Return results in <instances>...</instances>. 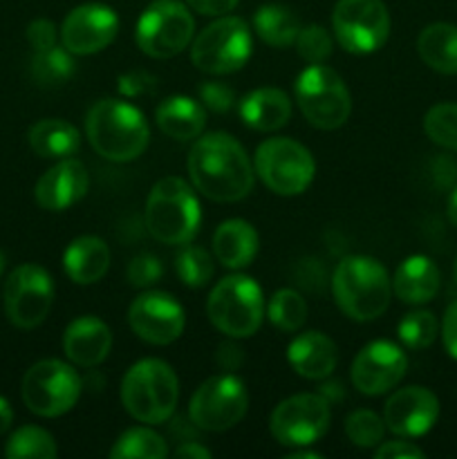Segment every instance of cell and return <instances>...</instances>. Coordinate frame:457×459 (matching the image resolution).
<instances>
[{
    "label": "cell",
    "mask_w": 457,
    "mask_h": 459,
    "mask_svg": "<svg viewBox=\"0 0 457 459\" xmlns=\"http://www.w3.org/2000/svg\"><path fill=\"white\" fill-rule=\"evenodd\" d=\"M119 394L125 412L139 424H166L177 411L179 379L161 359H142L128 368Z\"/></svg>",
    "instance_id": "obj_4"
},
{
    "label": "cell",
    "mask_w": 457,
    "mask_h": 459,
    "mask_svg": "<svg viewBox=\"0 0 457 459\" xmlns=\"http://www.w3.org/2000/svg\"><path fill=\"white\" fill-rule=\"evenodd\" d=\"M63 269L76 285H94L110 269V249L97 236H81L67 245L63 254Z\"/></svg>",
    "instance_id": "obj_27"
},
{
    "label": "cell",
    "mask_w": 457,
    "mask_h": 459,
    "mask_svg": "<svg viewBox=\"0 0 457 459\" xmlns=\"http://www.w3.org/2000/svg\"><path fill=\"white\" fill-rule=\"evenodd\" d=\"M155 85L157 81L143 70H134V72H128V74L119 76V92L125 94V97H142V94L152 92Z\"/></svg>",
    "instance_id": "obj_43"
},
{
    "label": "cell",
    "mask_w": 457,
    "mask_h": 459,
    "mask_svg": "<svg viewBox=\"0 0 457 459\" xmlns=\"http://www.w3.org/2000/svg\"><path fill=\"white\" fill-rule=\"evenodd\" d=\"M143 222L148 233L161 245L182 247L200 231L202 209L191 184L182 178H164L151 188Z\"/></svg>",
    "instance_id": "obj_5"
},
{
    "label": "cell",
    "mask_w": 457,
    "mask_h": 459,
    "mask_svg": "<svg viewBox=\"0 0 457 459\" xmlns=\"http://www.w3.org/2000/svg\"><path fill=\"white\" fill-rule=\"evenodd\" d=\"M12 421H13V411L9 406V402L4 397H0V435L7 433L12 429Z\"/></svg>",
    "instance_id": "obj_50"
},
{
    "label": "cell",
    "mask_w": 457,
    "mask_h": 459,
    "mask_svg": "<svg viewBox=\"0 0 457 459\" xmlns=\"http://www.w3.org/2000/svg\"><path fill=\"white\" fill-rule=\"evenodd\" d=\"M76 70L74 54L67 52L65 48H54L43 49V52H34V58L30 63L31 79L36 81L43 88H56V85H63L65 81L72 79Z\"/></svg>",
    "instance_id": "obj_32"
},
{
    "label": "cell",
    "mask_w": 457,
    "mask_h": 459,
    "mask_svg": "<svg viewBox=\"0 0 457 459\" xmlns=\"http://www.w3.org/2000/svg\"><path fill=\"white\" fill-rule=\"evenodd\" d=\"M254 49V36L242 18L218 16L191 43V61L206 74H231L246 65Z\"/></svg>",
    "instance_id": "obj_8"
},
{
    "label": "cell",
    "mask_w": 457,
    "mask_h": 459,
    "mask_svg": "<svg viewBox=\"0 0 457 459\" xmlns=\"http://www.w3.org/2000/svg\"><path fill=\"white\" fill-rule=\"evenodd\" d=\"M300 27H303V22H300L298 13L287 7V4H263L254 13L255 34L272 48H289V45H294Z\"/></svg>",
    "instance_id": "obj_30"
},
{
    "label": "cell",
    "mask_w": 457,
    "mask_h": 459,
    "mask_svg": "<svg viewBox=\"0 0 457 459\" xmlns=\"http://www.w3.org/2000/svg\"><path fill=\"white\" fill-rule=\"evenodd\" d=\"M128 325L151 345H170L182 336L186 325L184 307L166 291H143L128 309Z\"/></svg>",
    "instance_id": "obj_18"
},
{
    "label": "cell",
    "mask_w": 457,
    "mask_h": 459,
    "mask_svg": "<svg viewBox=\"0 0 457 459\" xmlns=\"http://www.w3.org/2000/svg\"><path fill=\"white\" fill-rule=\"evenodd\" d=\"M168 453V442L160 433L143 426L121 433L110 448L112 459H166Z\"/></svg>",
    "instance_id": "obj_31"
},
{
    "label": "cell",
    "mask_w": 457,
    "mask_h": 459,
    "mask_svg": "<svg viewBox=\"0 0 457 459\" xmlns=\"http://www.w3.org/2000/svg\"><path fill=\"white\" fill-rule=\"evenodd\" d=\"M175 272L179 281L186 287H204L213 278V258L206 249L197 245H182L179 254L175 255Z\"/></svg>",
    "instance_id": "obj_35"
},
{
    "label": "cell",
    "mask_w": 457,
    "mask_h": 459,
    "mask_svg": "<svg viewBox=\"0 0 457 459\" xmlns=\"http://www.w3.org/2000/svg\"><path fill=\"white\" fill-rule=\"evenodd\" d=\"M254 170L260 182L282 197L300 195L316 175L314 155L289 137H269L255 148Z\"/></svg>",
    "instance_id": "obj_9"
},
{
    "label": "cell",
    "mask_w": 457,
    "mask_h": 459,
    "mask_svg": "<svg viewBox=\"0 0 457 459\" xmlns=\"http://www.w3.org/2000/svg\"><path fill=\"white\" fill-rule=\"evenodd\" d=\"M408 370V357L392 341H372L363 345L354 357L352 377L354 388L366 397H379L401 384Z\"/></svg>",
    "instance_id": "obj_17"
},
{
    "label": "cell",
    "mask_w": 457,
    "mask_h": 459,
    "mask_svg": "<svg viewBox=\"0 0 457 459\" xmlns=\"http://www.w3.org/2000/svg\"><path fill=\"white\" fill-rule=\"evenodd\" d=\"M3 269H4V255L0 254V276H3Z\"/></svg>",
    "instance_id": "obj_53"
},
{
    "label": "cell",
    "mask_w": 457,
    "mask_h": 459,
    "mask_svg": "<svg viewBox=\"0 0 457 459\" xmlns=\"http://www.w3.org/2000/svg\"><path fill=\"white\" fill-rule=\"evenodd\" d=\"M424 133L437 146L457 152V103H437L424 117Z\"/></svg>",
    "instance_id": "obj_37"
},
{
    "label": "cell",
    "mask_w": 457,
    "mask_h": 459,
    "mask_svg": "<svg viewBox=\"0 0 457 459\" xmlns=\"http://www.w3.org/2000/svg\"><path fill=\"white\" fill-rule=\"evenodd\" d=\"M453 276H455V282H457V258H455V264H453Z\"/></svg>",
    "instance_id": "obj_54"
},
{
    "label": "cell",
    "mask_w": 457,
    "mask_h": 459,
    "mask_svg": "<svg viewBox=\"0 0 457 459\" xmlns=\"http://www.w3.org/2000/svg\"><path fill=\"white\" fill-rule=\"evenodd\" d=\"M330 420L332 403L321 393H303L273 408L269 430L282 446H312L327 433Z\"/></svg>",
    "instance_id": "obj_14"
},
{
    "label": "cell",
    "mask_w": 457,
    "mask_h": 459,
    "mask_svg": "<svg viewBox=\"0 0 457 459\" xmlns=\"http://www.w3.org/2000/svg\"><path fill=\"white\" fill-rule=\"evenodd\" d=\"M237 3H240V0H186V4L193 9V12L202 13V16H213V18L231 13L233 9L237 7Z\"/></svg>",
    "instance_id": "obj_47"
},
{
    "label": "cell",
    "mask_w": 457,
    "mask_h": 459,
    "mask_svg": "<svg viewBox=\"0 0 457 459\" xmlns=\"http://www.w3.org/2000/svg\"><path fill=\"white\" fill-rule=\"evenodd\" d=\"M31 151L43 160H67L81 148V133L63 119H40L27 133Z\"/></svg>",
    "instance_id": "obj_29"
},
{
    "label": "cell",
    "mask_w": 457,
    "mask_h": 459,
    "mask_svg": "<svg viewBox=\"0 0 457 459\" xmlns=\"http://www.w3.org/2000/svg\"><path fill=\"white\" fill-rule=\"evenodd\" d=\"M442 341L446 352L457 361V300H453L446 307V314H444Z\"/></svg>",
    "instance_id": "obj_46"
},
{
    "label": "cell",
    "mask_w": 457,
    "mask_h": 459,
    "mask_svg": "<svg viewBox=\"0 0 457 459\" xmlns=\"http://www.w3.org/2000/svg\"><path fill=\"white\" fill-rule=\"evenodd\" d=\"M390 25L384 0H339L332 12L336 43L349 54H372L384 48Z\"/></svg>",
    "instance_id": "obj_13"
},
{
    "label": "cell",
    "mask_w": 457,
    "mask_h": 459,
    "mask_svg": "<svg viewBox=\"0 0 457 459\" xmlns=\"http://www.w3.org/2000/svg\"><path fill=\"white\" fill-rule=\"evenodd\" d=\"M119 34V16L101 3H85L72 9L58 30V40L74 56H90L106 49Z\"/></svg>",
    "instance_id": "obj_16"
},
{
    "label": "cell",
    "mask_w": 457,
    "mask_h": 459,
    "mask_svg": "<svg viewBox=\"0 0 457 459\" xmlns=\"http://www.w3.org/2000/svg\"><path fill=\"white\" fill-rule=\"evenodd\" d=\"M4 455L9 459H54L58 448L47 430L39 426H22L9 437Z\"/></svg>",
    "instance_id": "obj_34"
},
{
    "label": "cell",
    "mask_w": 457,
    "mask_h": 459,
    "mask_svg": "<svg viewBox=\"0 0 457 459\" xmlns=\"http://www.w3.org/2000/svg\"><path fill=\"white\" fill-rule=\"evenodd\" d=\"M193 186L220 204L240 202L254 191L255 170L237 139L227 133L200 134L186 160Z\"/></svg>",
    "instance_id": "obj_1"
},
{
    "label": "cell",
    "mask_w": 457,
    "mask_h": 459,
    "mask_svg": "<svg viewBox=\"0 0 457 459\" xmlns=\"http://www.w3.org/2000/svg\"><path fill=\"white\" fill-rule=\"evenodd\" d=\"M242 124L258 133H276L285 128L291 119V101L282 90L258 88L251 90L237 103Z\"/></svg>",
    "instance_id": "obj_25"
},
{
    "label": "cell",
    "mask_w": 457,
    "mask_h": 459,
    "mask_svg": "<svg viewBox=\"0 0 457 459\" xmlns=\"http://www.w3.org/2000/svg\"><path fill=\"white\" fill-rule=\"evenodd\" d=\"M385 421L372 411H354L345 420V435L358 448H376L384 442Z\"/></svg>",
    "instance_id": "obj_38"
},
{
    "label": "cell",
    "mask_w": 457,
    "mask_h": 459,
    "mask_svg": "<svg viewBox=\"0 0 457 459\" xmlns=\"http://www.w3.org/2000/svg\"><path fill=\"white\" fill-rule=\"evenodd\" d=\"M399 341L408 350H426L435 343L439 334V323L433 312L428 309H417V312L406 314L397 327Z\"/></svg>",
    "instance_id": "obj_36"
},
{
    "label": "cell",
    "mask_w": 457,
    "mask_h": 459,
    "mask_svg": "<svg viewBox=\"0 0 457 459\" xmlns=\"http://www.w3.org/2000/svg\"><path fill=\"white\" fill-rule=\"evenodd\" d=\"M195 18L191 7L179 0H152L139 16L134 40L151 58H173L191 48Z\"/></svg>",
    "instance_id": "obj_10"
},
{
    "label": "cell",
    "mask_w": 457,
    "mask_h": 459,
    "mask_svg": "<svg viewBox=\"0 0 457 459\" xmlns=\"http://www.w3.org/2000/svg\"><path fill=\"white\" fill-rule=\"evenodd\" d=\"M439 420V399L421 385L394 390L384 406L385 429L397 437H421Z\"/></svg>",
    "instance_id": "obj_19"
},
{
    "label": "cell",
    "mask_w": 457,
    "mask_h": 459,
    "mask_svg": "<svg viewBox=\"0 0 457 459\" xmlns=\"http://www.w3.org/2000/svg\"><path fill=\"white\" fill-rule=\"evenodd\" d=\"M88 186L90 178L85 166L74 157H67V160H58L52 169L40 175L34 188V197L40 209L65 211L83 200Z\"/></svg>",
    "instance_id": "obj_20"
},
{
    "label": "cell",
    "mask_w": 457,
    "mask_h": 459,
    "mask_svg": "<svg viewBox=\"0 0 457 459\" xmlns=\"http://www.w3.org/2000/svg\"><path fill=\"white\" fill-rule=\"evenodd\" d=\"M90 146L103 160L115 164L134 161L151 142V128L139 108L121 99H101L85 117Z\"/></svg>",
    "instance_id": "obj_2"
},
{
    "label": "cell",
    "mask_w": 457,
    "mask_h": 459,
    "mask_svg": "<svg viewBox=\"0 0 457 459\" xmlns=\"http://www.w3.org/2000/svg\"><path fill=\"white\" fill-rule=\"evenodd\" d=\"M376 459H399V457H415L421 459L426 457V453L419 446H415L412 442H408L406 437L392 439V442H381L375 451Z\"/></svg>",
    "instance_id": "obj_44"
},
{
    "label": "cell",
    "mask_w": 457,
    "mask_h": 459,
    "mask_svg": "<svg viewBox=\"0 0 457 459\" xmlns=\"http://www.w3.org/2000/svg\"><path fill=\"white\" fill-rule=\"evenodd\" d=\"M419 58L439 74H457V25L433 22L417 36Z\"/></svg>",
    "instance_id": "obj_28"
},
{
    "label": "cell",
    "mask_w": 457,
    "mask_h": 459,
    "mask_svg": "<svg viewBox=\"0 0 457 459\" xmlns=\"http://www.w3.org/2000/svg\"><path fill=\"white\" fill-rule=\"evenodd\" d=\"M215 361L222 368L224 372H236L240 370L242 363H245V352H242L240 345L233 343L231 339L224 341L218 345V354H215Z\"/></svg>",
    "instance_id": "obj_45"
},
{
    "label": "cell",
    "mask_w": 457,
    "mask_h": 459,
    "mask_svg": "<svg viewBox=\"0 0 457 459\" xmlns=\"http://www.w3.org/2000/svg\"><path fill=\"white\" fill-rule=\"evenodd\" d=\"M300 115L318 130H336L352 115V94L332 67L307 65L294 83Z\"/></svg>",
    "instance_id": "obj_7"
},
{
    "label": "cell",
    "mask_w": 457,
    "mask_h": 459,
    "mask_svg": "<svg viewBox=\"0 0 457 459\" xmlns=\"http://www.w3.org/2000/svg\"><path fill=\"white\" fill-rule=\"evenodd\" d=\"M323 455L316 451H305V446L296 448L294 453H289V459H321Z\"/></svg>",
    "instance_id": "obj_52"
},
{
    "label": "cell",
    "mask_w": 457,
    "mask_h": 459,
    "mask_svg": "<svg viewBox=\"0 0 457 459\" xmlns=\"http://www.w3.org/2000/svg\"><path fill=\"white\" fill-rule=\"evenodd\" d=\"M446 213H448V220H451L453 227L457 229V186L453 188L451 197H448V209H446Z\"/></svg>",
    "instance_id": "obj_51"
},
{
    "label": "cell",
    "mask_w": 457,
    "mask_h": 459,
    "mask_svg": "<svg viewBox=\"0 0 457 459\" xmlns=\"http://www.w3.org/2000/svg\"><path fill=\"white\" fill-rule=\"evenodd\" d=\"M175 457H193V459H209L211 451L206 446H202L200 442H182L177 448H175Z\"/></svg>",
    "instance_id": "obj_48"
},
{
    "label": "cell",
    "mask_w": 457,
    "mask_h": 459,
    "mask_svg": "<svg viewBox=\"0 0 457 459\" xmlns=\"http://www.w3.org/2000/svg\"><path fill=\"white\" fill-rule=\"evenodd\" d=\"M246 411L249 393L233 372L206 379L188 402V420L197 426V430L209 433H224L233 429L245 420Z\"/></svg>",
    "instance_id": "obj_12"
},
{
    "label": "cell",
    "mask_w": 457,
    "mask_h": 459,
    "mask_svg": "<svg viewBox=\"0 0 457 459\" xmlns=\"http://www.w3.org/2000/svg\"><path fill=\"white\" fill-rule=\"evenodd\" d=\"M321 394L330 403L341 402V399H343V384H339V381H327V384L321 388Z\"/></svg>",
    "instance_id": "obj_49"
},
{
    "label": "cell",
    "mask_w": 457,
    "mask_h": 459,
    "mask_svg": "<svg viewBox=\"0 0 457 459\" xmlns=\"http://www.w3.org/2000/svg\"><path fill=\"white\" fill-rule=\"evenodd\" d=\"M125 276H128V282L133 287H137V290H148V287H152L155 282L161 281L164 267H161L160 258H155L152 254H139L130 260Z\"/></svg>",
    "instance_id": "obj_40"
},
{
    "label": "cell",
    "mask_w": 457,
    "mask_h": 459,
    "mask_svg": "<svg viewBox=\"0 0 457 459\" xmlns=\"http://www.w3.org/2000/svg\"><path fill=\"white\" fill-rule=\"evenodd\" d=\"M294 45L298 49V56L307 65H318L330 58L332 49H334V39L323 25H303Z\"/></svg>",
    "instance_id": "obj_39"
},
{
    "label": "cell",
    "mask_w": 457,
    "mask_h": 459,
    "mask_svg": "<svg viewBox=\"0 0 457 459\" xmlns=\"http://www.w3.org/2000/svg\"><path fill=\"white\" fill-rule=\"evenodd\" d=\"M197 94H200L202 106L211 112H218V115H224V112L231 110L237 101L233 88H228L222 81H204L197 88Z\"/></svg>",
    "instance_id": "obj_41"
},
{
    "label": "cell",
    "mask_w": 457,
    "mask_h": 459,
    "mask_svg": "<svg viewBox=\"0 0 457 459\" xmlns=\"http://www.w3.org/2000/svg\"><path fill=\"white\" fill-rule=\"evenodd\" d=\"M439 282V269L428 255H410L394 272L392 294L401 303L426 305L437 296Z\"/></svg>",
    "instance_id": "obj_26"
},
{
    "label": "cell",
    "mask_w": 457,
    "mask_h": 459,
    "mask_svg": "<svg viewBox=\"0 0 457 459\" xmlns=\"http://www.w3.org/2000/svg\"><path fill=\"white\" fill-rule=\"evenodd\" d=\"M206 314L227 339H249L264 321V296L258 282L242 273L222 278L211 290Z\"/></svg>",
    "instance_id": "obj_6"
},
{
    "label": "cell",
    "mask_w": 457,
    "mask_h": 459,
    "mask_svg": "<svg viewBox=\"0 0 457 459\" xmlns=\"http://www.w3.org/2000/svg\"><path fill=\"white\" fill-rule=\"evenodd\" d=\"M83 393L79 372L58 359L34 363L22 377L21 397L25 406L39 417H61L76 406Z\"/></svg>",
    "instance_id": "obj_11"
},
{
    "label": "cell",
    "mask_w": 457,
    "mask_h": 459,
    "mask_svg": "<svg viewBox=\"0 0 457 459\" xmlns=\"http://www.w3.org/2000/svg\"><path fill=\"white\" fill-rule=\"evenodd\" d=\"M157 128L177 142H195L206 126V108L186 94L166 97L155 108Z\"/></svg>",
    "instance_id": "obj_24"
},
{
    "label": "cell",
    "mask_w": 457,
    "mask_h": 459,
    "mask_svg": "<svg viewBox=\"0 0 457 459\" xmlns=\"http://www.w3.org/2000/svg\"><path fill=\"white\" fill-rule=\"evenodd\" d=\"M27 43L34 48V52H43V49L54 48L58 43V30L52 21L47 18H39L27 25Z\"/></svg>",
    "instance_id": "obj_42"
},
{
    "label": "cell",
    "mask_w": 457,
    "mask_h": 459,
    "mask_svg": "<svg viewBox=\"0 0 457 459\" xmlns=\"http://www.w3.org/2000/svg\"><path fill=\"white\" fill-rule=\"evenodd\" d=\"M332 296L341 312L358 323L384 316L392 299V281L370 255H348L332 273Z\"/></svg>",
    "instance_id": "obj_3"
},
{
    "label": "cell",
    "mask_w": 457,
    "mask_h": 459,
    "mask_svg": "<svg viewBox=\"0 0 457 459\" xmlns=\"http://www.w3.org/2000/svg\"><path fill=\"white\" fill-rule=\"evenodd\" d=\"M3 296L9 323L18 330H34L52 309L54 281L40 264H21L9 273Z\"/></svg>",
    "instance_id": "obj_15"
},
{
    "label": "cell",
    "mask_w": 457,
    "mask_h": 459,
    "mask_svg": "<svg viewBox=\"0 0 457 459\" xmlns=\"http://www.w3.org/2000/svg\"><path fill=\"white\" fill-rule=\"evenodd\" d=\"M287 361L291 370L309 381H323L334 372L339 361L336 343L323 332H305L296 336L287 348Z\"/></svg>",
    "instance_id": "obj_22"
},
{
    "label": "cell",
    "mask_w": 457,
    "mask_h": 459,
    "mask_svg": "<svg viewBox=\"0 0 457 459\" xmlns=\"http://www.w3.org/2000/svg\"><path fill=\"white\" fill-rule=\"evenodd\" d=\"M112 350V332L101 318L79 316L63 332V354L76 368H97Z\"/></svg>",
    "instance_id": "obj_21"
},
{
    "label": "cell",
    "mask_w": 457,
    "mask_h": 459,
    "mask_svg": "<svg viewBox=\"0 0 457 459\" xmlns=\"http://www.w3.org/2000/svg\"><path fill=\"white\" fill-rule=\"evenodd\" d=\"M260 249V238L254 224L246 220H224L213 233V255L222 267L245 269L255 260Z\"/></svg>",
    "instance_id": "obj_23"
},
{
    "label": "cell",
    "mask_w": 457,
    "mask_h": 459,
    "mask_svg": "<svg viewBox=\"0 0 457 459\" xmlns=\"http://www.w3.org/2000/svg\"><path fill=\"white\" fill-rule=\"evenodd\" d=\"M267 318L276 330L294 334L307 321V303L296 290H278L267 303Z\"/></svg>",
    "instance_id": "obj_33"
}]
</instances>
